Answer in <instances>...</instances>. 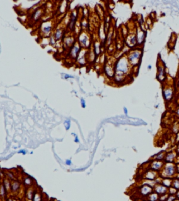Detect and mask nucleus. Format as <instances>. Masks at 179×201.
<instances>
[{
  "label": "nucleus",
  "instance_id": "obj_30",
  "mask_svg": "<svg viewBox=\"0 0 179 201\" xmlns=\"http://www.w3.org/2000/svg\"><path fill=\"white\" fill-rule=\"evenodd\" d=\"M172 186L176 189H179V179L176 178L175 179L172 180Z\"/></svg>",
  "mask_w": 179,
  "mask_h": 201
},
{
  "label": "nucleus",
  "instance_id": "obj_43",
  "mask_svg": "<svg viewBox=\"0 0 179 201\" xmlns=\"http://www.w3.org/2000/svg\"><path fill=\"white\" fill-rule=\"evenodd\" d=\"M124 110H125V114H127V109L125 108H124Z\"/></svg>",
  "mask_w": 179,
  "mask_h": 201
},
{
  "label": "nucleus",
  "instance_id": "obj_46",
  "mask_svg": "<svg viewBox=\"0 0 179 201\" xmlns=\"http://www.w3.org/2000/svg\"><path fill=\"white\" fill-rule=\"evenodd\" d=\"M174 201H179V200H175Z\"/></svg>",
  "mask_w": 179,
  "mask_h": 201
},
{
  "label": "nucleus",
  "instance_id": "obj_41",
  "mask_svg": "<svg viewBox=\"0 0 179 201\" xmlns=\"http://www.w3.org/2000/svg\"><path fill=\"white\" fill-rule=\"evenodd\" d=\"M176 197H177L179 200V191L176 192Z\"/></svg>",
  "mask_w": 179,
  "mask_h": 201
},
{
  "label": "nucleus",
  "instance_id": "obj_25",
  "mask_svg": "<svg viewBox=\"0 0 179 201\" xmlns=\"http://www.w3.org/2000/svg\"><path fill=\"white\" fill-rule=\"evenodd\" d=\"M156 175H157V173H155V171H149V172H148V173H147L146 179L153 180V179H155Z\"/></svg>",
  "mask_w": 179,
  "mask_h": 201
},
{
  "label": "nucleus",
  "instance_id": "obj_21",
  "mask_svg": "<svg viewBox=\"0 0 179 201\" xmlns=\"http://www.w3.org/2000/svg\"><path fill=\"white\" fill-rule=\"evenodd\" d=\"M2 183L4 185V187L6 188L8 193H11V181H10L8 178H6V177H5L4 179H3V180H2Z\"/></svg>",
  "mask_w": 179,
  "mask_h": 201
},
{
  "label": "nucleus",
  "instance_id": "obj_37",
  "mask_svg": "<svg viewBox=\"0 0 179 201\" xmlns=\"http://www.w3.org/2000/svg\"><path fill=\"white\" fill-rule=\"evenodd\" d=\"M72 135H74V136H75V140H74L75 142H76V143H79V138H78V137H77L76 135L75 134V133H72Z\"/></svg>",
  "mask_w": 179,
  "mask_h": 201
},
{
  "label": "nucleus",
  "instance_id": "obj_7",
  "mask_svg": "<svg viewBox=\"0 0 179 201\" xmlns=\"http://www.w3.org/2000/svg\"><path fill=\"white\" fill-rule=\"evenodd\" d=\"M163 95L166 101H169L173 98V89L172 87L169 85H166L163 88Z\"/></svg>",
  "mask_w": 179,
  "mask_h": 201
},
{
  "label": "nucleus",
  "instance_id": "obj_28",
  "mask_svg": "<svg viewBox=\"0 0 179 201\" xmlns=\"http://www.w3.org/2000/svg\"><path fill=\"white\" fill-rule=\"evenodd\" d=\"M162 184L165 187H170L171 185L172 184V180L169 179V178H165V179H163Z\"/></svg>",
  "mask_w": 179,
  "mask_h": 201
},
{
  "label": "nucleus",
  "instance_id": "obj_6",
  "mask_svg": "<svg viewBox=\"0 0 179 201\" xmlns=\"http://www.w3.org/2000/svg\"><path fill=\"white\" fill-rule=\"evenodd\" d=\"M81 46L79 44V43L76 41L71 48L70 52H69V57L73 59H76L79 56V52H81Z\"/></svg>",
  "mask_w": 179,
  "mask_h": 201
},
{
  "label": "nucleus",
  "instance_id": "obj_32",
  "mask_svg": "<svg viewBox=\"0 0 179 201\" xmlns=\"http://www.w3.org/2000/svg\"><path fill=\"white\" fill-rule=\"evenodd\" d=\"M64 124H65V127L66 130H69L71 127V121L67 119V120H66L65 122H64Z\"/></svg>",
  "mask_w": 179,
  "mask_h": 201
},
{
  "label": "nucleus",
  "instance_id": "obj_4",
  "mask_svg": "<svg viewBox=\"0 0 179 201\" xmlns=\"http://www.w3.org/2000/svg\"><path fill=\"white\" fill-rule=\"evenodd\" d=\"M176 173V167L172 163H167L163 169V175L166 177H172Z\"/></svg>",
  "mask_w": 179,
  "mask_h": 201
},
{
  "label": "nucleus",
  "instance_id": "obj_29",
  "mask_svg": "<svg viewBox=\"0 0 179 201\" xmlns=\"http://www.w3.org/2000/svg\"><path fill=\"white\" fill-rule=\"evenodd\" d=\"M159 198V195L156 193H151L149 195V201H157Z\"/></svg>",
  "mask_w": 179,
  "mask_h": 201
},
{
  "label": "nucleus",
  "instance_id": "obj_8",
  "mask_svg": "<svg viewBox=\"0 0 179 201\" xmlns=\"http://www.w3.org/2000/svg\"><path fill=\"white\" fill-rule=\"evenodd\" d=\"M158 81L160 82H164L166 80V73L165 71V67L163 66L162 62H159L157 64V76Z\"/></svg>",
  "mask_w": 179,
  "mask_h": 201
},
{
  "label": "nucleus",
  "instance_id": "obj_19",
  "mask_svg": "<svg viewBox=\"0 0 179 201\" xmlns=\"http://www.w3.org/2000/svg\"><path fill=\"white\" fill-rule=\"evenodd\" d=\"M164 163L161 161H153L151 164V168L153 170H159L162 168Z\"/></svg>",
  "mask_w": 179,
  "mask_h": 201
},
{
  "label": "nucleus",
  "instance_id": "obj_11",
  "mask_svg": "<svg viewBox=\"0 0 179 201\" xmlns=\"http://www.w3.org/2000/svg\"><path fill=\"white\" fill-rule=\"evenodd\" d=\"M136 37H137V45L139 46H141L143 42H144V40H145L146 37V34L145 32L141 28H137V34H136Z\"/></svg>",
  "mask_w": 179,
  "mask_h": 201
},
{
  "label": "nucleus",
  "instance_id": "obj_2",
  "mask_svg": "<svg viewBox=\"0 0 179 201\" xmlns=\"http://www.w3.org/2000/svg\"><path fill=\"white\" fill-rule=\"evenodd\" d=\"M142 55V50L141 49L132 50L127 55V59L129 61V64L133 66H137L139 64L140 59Z\"/></svg>",
  "mask_w": 179,
  "mask_h": 201
},
{
  "label": "nucleus",
  "instance_id": "obj_1",
  "mask_svg": "<svg viewBox=\"0 0 179 201\" xmlns=\"http://www.w3.org/2000/svg\"><path fill=\"white\" fill-rule=\"evenodd\" d=\"M115 76L117 78H125L129 71L130 64L125 56L120 57L115 64Z\"/></svg>",
  "mask_w": 179,
  "mask_h": 201
},
{
  "label": "nucleus",
  "instance_id": "obj_18",
  "mask_svg": "<svg viewBox=\"0 0 179 201\" xmlns=\"http://www.w3.org/2000/svg\"><path fill=\"white\" fill-rule=\"evenodd\" d=\"M152 191H153V189H152V187L148 184H146L145 186H143L142 188L141 189V193L142 195H150L151 193H152Z\"/></svg>",
  "mask_w": 179,
  "mask_h": 201
},
{
  "label": "nucleus",
  "instance_id": "obj_33",
  "mask_svg": "<svg viewBox=\"0 0 179 201\" xmlns=\"http://www.w3.org/2000/svg\"><path fill=\"white\" fill-rule=\"evenodd\" d=\"M176 200V196L174 195H169L166 201H174Z\"/></svg>",
  "mask_w": 179,
  "mask_h": 201
},
{
  "label": "nucleus",
  "instance_id": "obj_13",
  "mask_svg": "<svg viewBox=\"0 0 179 201\" xmlns=\"http://www.w3.org/2000/svg\"><path fill=\"white\" fill-rule=\"evenodd\" d=\"M21 189V182L18 179L11 182V193H18Z\"/></svg>",
  "mask_w": 179,
  "mask_h": 201
},
{
  "label": "nucleus",
  "instance_id": "obj_12",
  "mask_svg": "<svg viewBox=\"0 0 179 201\" xmlns=\"http://www.w3.org/2000/svg\"><path fill=\"white\" fill-rule=\"evenodd\" d=\"M87 51L86 50H81L77 57V62L80 65H84L86 63Z\"/></svg>",
  "mask_w": 179,
  "mask_h": 201
},
{
  "label": "nucleus",
  "instance_id": "obj_27",
  "mask_svg": "<svg viewBox=\"0 0 179 201\" xmlns=\"http://www.w3.org/2000/svg\"><path fill=\"white\" fill-rule=\"evenodd\" d=\"M165 158V152H161L158 153L155 157H154V159H155V161H162L163 159Z\"/></svg>",
  "mask_w": 179,
  "mask_h": 201
},
{
  "label": "nucleus",
  "instance_id": "obj_23",
  "mask_svg": "<svg viewBox=\"0 0 179 201\" xmlns=\"http://www.w3.org/2000/svg\"><path fill=\"white\" fill-rule=\"evenodd\" d=\"M42 13H43V10H41V9H38V10L35 11L34 13H33L32 18L34 21L38 20V19L41 18V16Z\"/></svg>",
  "mask_w": 179,
  "mask_h": 201
},
{
  "label": "nucleus",
  "instance_id": "obj_34",
  "mask_svg": "<svg viewBox=\"0 0 179 201\" xmlns=\"http://www.w3.org/2000/svg\"><path fill=\"white\" fill-rule=\"evenodd\" d=\"M6 201H20L19 198L18 197H13V196H11V197L8 198L6 199Z\"/></svg>",
  "mask_w": 179,
  "mask_h": 201
},
{
  "label": "nucleus",
  "instance_id": "obj_40",
  "mask_svg": "<svg viewBox=\"0 0 179 201\" xmlns=\"http://www.w3.org/2000/svg\"><path fill=\"white\" fill-rule=\"evenodd\" d=\"M176 172H177L178 173H179V164L176 166Z\"/></svg>",
  "mask_w": 179,
  "mask_h": 201
},
{
  "label": "nucleus",
  "instance_id": "obj_17",
  "mask_svg": "<svg viewBox=\"0 0 179 201\" xmlns=\"http://www.w3.org/2000/svg\"><path fill=\"white\" fill-rule=\"evenodd\" d=\"M155 193L157 194H165V193L168 192L167 190V187L164 186L163 184H157L155 186Z\"/></svg>",
  "mask_w": 179,
  "mask_h": 201
},
{
  "label": "nucleus",
  "instance_id": "obj_3",
  "mask_svg": "<svg viewBox=\"0 0 179 201\" xmlns=\"http://www.w3.org/2000/svg\"><path fill=\"white\" fill-rule=\"evenodd\" d=\"M78 42L79 43L80 46L81 47H83V48H89L91 44L90 38L88 35V34L85 32L80 33Z\"/></svg>",
  "mask_w": 179,
  "mask_h": 201
},
{
  "label": "nucleus",
  "instance_id": "obj_5",
  "mask_svg": "<svg viewBox=\"0 0 179 201\" xmlns=\"http://www.w3.org/2000/svg\"><path fill=\"white\" fill-rule=\"evenodd\" d=\"M77 18H78V13L76 11H74L70 14L69 20L68 22V29L69 31H74L75 29V27L77 23Z\"/></svg>",
  "mask_w": 179,
  "mask_h": 201
},
{
  "label": "nucleus",
  "instance_id": "obj_38",
  "mask_svg": "<svg viewBox=\"0 0 179 201\" xmlns=\"http://www.w3.org/2000/svg\"><path fill=\"white\" fill-rule=\"evenodd\" d=\"M66 164L67 165H71V161L70 160H66Z\"/></svg>",
  "mask_w": 179,
  "mask_h": 201
},
{
  "label": "nucleus",
  "instance_id": "obj_14",
  "mask_svg": "<svg viewBox=\"0 0 179 201\" xmlns=\"http://www.w3.org/2000/svg\"><path fill=\"white\" fill-rule=\"evenodd\" d=\"M127 46H128L129 47H130V48H132V47L135 46L136 45H137L136 34H129V36H127Z\"/></svg>",
  "mask_w": 179,
  "mask_h": 201
},
{
  "label": "nucleus",
  "instance_id": "obj_16",
  "mask_svg": "<svg viewBox=\"0 0 179 201\" xmlns=\"http://www.w3.org/2000/svg\"><path fill=\"white\" fill-rule=\"evenodd\" d=\"M76 41H75L74 38L72 36H66L64 39V45L66 48H71L74 45Z\"/></svg>",
  "mask_w": 179,
  "mask_h": 201
},
{
  "label": "nucleus",
  "instance_id": "obj_42",
  "mask_svg": "<svg viewBox=\"0 0 179 201\" xmlns=\"http://www.w3.org/2000/svg\"><path fill=\"white\" fill-rule=\"evenodd\" d=\"M176 113H177L178 116V117H179V108H178L177 110H176Z\"/></svg>",
  "mask_w": 179,
  "mask_h": 201
},
{
  "label": "nucleus",
  "instance_id": "obj_22",
  "mask_svg": "<svg viewBox=\"0 0 179 201\" xmlns=\"http://www.w3.org/2000/svg\"><path fill=\"white\" fill-rule=\"evenodd\" d=\"M63 35H64V30L62 29H57L54 34L55 39L56 41L60 40L61 38L63 36Z\"/></svg>",
  "mask_w": 179,
  "mask_h": 201
},
{
  "label": "nucleus",
  "instance_id": "obj_45",
  "mask_svg": "<svg viewBox=\"0 0 179 201\" xmlns=\"http://www.w3.org/2000/svg\"><path fill=\"white\" fill-rule=\"evenodd\" d=\"M151 68V66H150V65H149V66H148V68H149V69H150V68Z\"/></svg>",
  "mask_w": 179,
  "mask_h": 201
},
{
  "label": "nucleus",
  "instance_id": "obj_44",
  "mask_svg": "<svg viewBox=\"0 0 179 201\" xmlns=\"http://www.w3.org/2000/svg\"><path fill=\"white\" fill-rule=\"evenodd\" d=\"M178 152L179 153V145H178Z\"/></svg>",
  "mask_w": 179,
  "mask_h": 201
},
{
  "label": "nucleus",
  "instance_id": "obj_36",
  "mask_svg": "<svg viewBox=\"0 0 179 201\" xmlns=\"http://www.w3.org/2000/svg\"><path fill=\"white\" fill-rule=\"evenodd\" d=\"M74 76H71V75L68 74H65L64 75V78L65 79H69V78H73Z\"/></svg>",
  "mask_w": 179,
  "mask_h": 201
},
{
  "label": "nucleus",
  "instance_id": "obj_26",
  "mask_svg": "<svg viewBox=\"0 0 179 201\" xmlns=\"http://www.w3.org/2000/svg\"><path fill=\"white\" fill-rule=\"evenodd\" d=\"M32 179L30 177H26L24 178V185L25 187H32Z\"/></svg>",
  "mask_w": 179,
  "mask_h": 201
},
{
  "label": "nucleus",
  "instance_id": "obj_39",
  "mask_svg": "<svg viewBox=\"0 0 179 201\" xmlns=\"http://www.w3.org/2000/svg\"><path fill=\"white\" fill-rule=\"evenodd\" d=\"M19 153H22L23 154H26V152H25L24 150H20V152H19Z\"/></svg>",
  "mask_w": 179,
  "mask_h": 201
},
{
  "label": "nucleus",
  "instance_id": "obj_10",
  "mask_svg": "<svg viewBox=\"0 0 179 201\" xmlns=\"http://www.w3.org/2000/svg\"><path fill=\"white\" fill-rule=\"evenodd\" d=\"M104 72L108 78H111L115 76V66L111 63H107L104 66Z\"/></svg>",
  "mask_w": 179,
  "mask_h": 201
},
{
  "label": "nucleus",
  "instance_id": "obj_35",
  "mask_svg": "<svg viewBox=\"0 0 179 201\" xmlns=\"http://www.w3.org/2000/svg\"><path fill=\"white\" fill-rule=\"evenodd\" d=\"M81 104L83 108H85L86 107V103H85V100L83 99H81Z\"/></svg>",
  "mask_w": 179,
  "mask_h": 201
},
{
  "label": "nucleus",
  "instance_id": "obj_20",
  "mask_svg": "<svg viewBox=\"0 0 179 201\" xmlns=\"http://www.w3.org/2000/svg\"><path fill=\"white\" fill-rule=\"evenodd\" d=\"M8 192L6 191V188L4 187L3 183H0V198L2 199H7L8 198Z\"/></svg>",
  "mask_w": 179,
  "mask_h": 201
},
{
  "label": "nucleus",
  "instance_id": "obj_24",
  "mask_svg": "<svg viewBox=\"0 0 179 201\" xmlns=\"http://www.w3.org/2000/svg\"><path fill=\"white\" fill-rule=\"evenodd\" d=\"M32 201H42V195L40 191H36L34 193Z\"/></svg>",
  "mask_w": 179,
  "mask_h": 201
},
{
  "label": "nucleus",
  "instance_id": "obj_15",
  "mask_svg": "<svg viewBox=\"0 0 179 201\" xmlns=\"http://www.w3.org/2000/svg\"><path fill=\"white\" fill-rule=\"evenodd\" d=\"M176 153L175 152H170L168 154L165 155V163H173V161H175V159H176Z\"/></svg>",
  "mask_w": 179,
  "mask_h": 201
},
{
  "label": "nucleus",
  "instance_id": "obj_9",
  "mask_svg": "<svg viewBox=\"0 0 179 201\" xmlns=\"http://www.w3.org/2000/svg\"><path fill=\"white\" fill-rule=\"evenodd\" d=\"M52 22L50 21H47V22H43L41 25V33L43 35L45 36H48L50 34V32L52 31Z\"/></svg>",
  "mask_w": 179,
  "mask_h": 201
},
{
  "label": "nucleus",
  "instance_id": "obj_31",
  "mask_svg": "<svg viewBox=\"0 0 179 201\" xmlns=\"http://www.w3.org/2000/svg\"><path fill=\"white\" fill-rule=\"evenodd\" d=\"M168 191H169V195H173V194H175V193H176V192H177L176 189L175 188H173V187H169Z\"/></svg>",
  "mask_w": 179,
  "mask_h": 201
}]
</instances>
